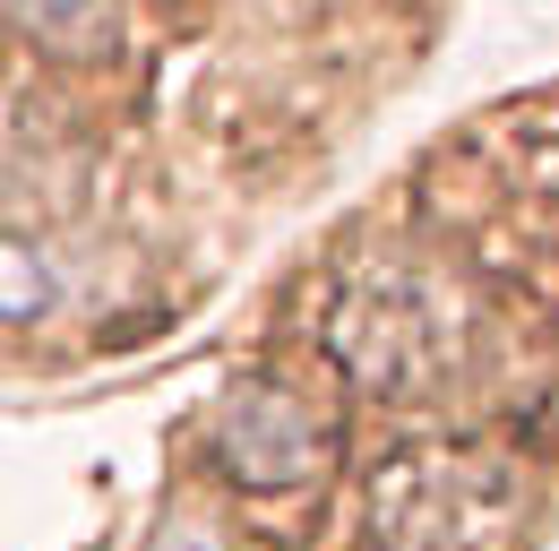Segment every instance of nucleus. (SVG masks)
Here are the masks:
<instances>
[{
	"label": "nucleus",
	"instance_id": "obj_1",
	"mask_svg": "<svg viewBox=\"0 0 559 551\" xmlns=\"http://www.w3.org/2000/svg\"><path fill=\"white\" fill-rule=\"evenodd\" d=\"M534 491L490 448H414L370 482L379 551H525Z\"/></svg>",
	"mask_w": 559,
	"mask_h": 551
},
{
	"label": "nucleus",
	"instance_id": "obj_2",
	"mask_svg": "<svg viewBox=\"0 0 559 551\" xmlns=\"http://www.w3.org/2000/svg\"><path fill=\"white\" fill-rule=\"evenodd\" d=\"M215 448H224V466L250 482V491H284V482H301L310 466H319V431H310V413L293 406L284 388H267V379H250V388L224 397Z\"/></svg>",
	"mask_w": 559,
	"mask_h": 551
},
{
	"label": "nucleus",
	"instance_id": "obj_3",
	"mask_svg": "<svg viewBox=\"0 0 559 551\" xmlns=\"http://www.w3.org/2000/svg\"><path fill=\"white\" fill-rule=\"evenodd\" d=\"M0 26L52 44V52H95L112 26V0H0Z\"/></svg>",
	"mask_w": 559,
	"mask_h": 551
},
{
	"label": "nucleus",
	"instance_id": "obj_4",
	"mask_svg": "<svg viewBox=\"0 0 559 551\" xmlns=\"http://www.w3.org/2000/svg\"><path fill=\"white\" fill-rule=\"evenodd\" d=\"M44 293H52L44 259H35L26 242H9V233H0V319H26V310H44Z\"/></svg>",
	"mask_w": 559,
	"mask_h": 551
}]
</instances>
